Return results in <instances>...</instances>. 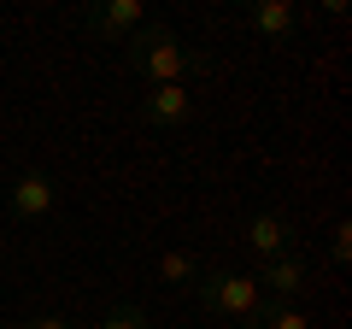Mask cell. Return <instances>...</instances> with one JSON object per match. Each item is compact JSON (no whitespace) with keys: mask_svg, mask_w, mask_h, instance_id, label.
<instances>
[{"mask_svg":"<svg viewBox=\"0 0 352 329\" xmlns=\"http://www.w3.org/2000/svg\"><path fill=\"white\" fill-rule=\"evenodd\" d=\"M124 65L159 89V83H182V76H206L212 71V53H200L194 41H182L170 24H141L135 36L124 41Z\"/></svg>","mask_w":352,"mask_h":329,"instance_id":"cell-1","label":"cell"},{"mask_svg":"<svg viewBox=\"0 0 352 329\" xmlns=\"http://www.w3.org/2000/svg\"><path fill=\"white\" fill-rule=\"evenodd\" d=\"M194 300L206 306L212 317H247L252 306H258V282L241 277V270H200V282H194Z\"/></svg>","mask_w":352,"mask_h":329,"instance_id":"cell-2","label":"cell"},{"mask_svg":"<svg viewBox=\"0 0 352 329\" xmlns=\"http://www.w3.org/2000/svg\"><path fill=\"white\" fill-rule=\"evenodd\" d=\"M53 206H59V189H53L47 171H18V177L6 182V212H12L18 224H47Z\"/></svg>","mask_w":352,"mask_h":329,"instance_id":"cell-3","label":"cell"},{"mask_svg":"<svg viewBox=\"0 0 352 329\" xmlns=\"http://www.w3.org/2000/svg\"><path fill=\"white\" fill-rule=\"evenodd\" d=\"M241 241L252 247V259H258V265L300 253V235H294V224H288L282 212H252L247 224H241Z\"/></svg>","mask_w":352,"mask_h":329,"instance_id":"cell-4","label":"cell"},{"mask_svg":"<svg viewBox=\"0 0 352 329\" xmlns=\"http://www.w3.org/2000/svg\"><path fill=\"white\" fill-rule=\"evenodd\" d=\"M141 124L147 129H188L194 124V94L182 89V83H159V89L141 94Z\"/></svg>","mask_w":352,"mask_h":329,"instance_id":"cell-5","label":"cell"},{"mask_svg":"<svg viewBox=\"0 0 352 329\" xmlns=\"http://www.w3.org/2000/svg\"><path fill=\"white\" fill-rule=\"evenodd\" d=\"M147 24V12H141V0H100V6H88L82 12V30L88 36H100V41H118L124 47L135 30Z\"/></svg>","mask_w":352,"mask_h":329,"instance_id":"cell-6","label":"cell"},{"mask_svg":"<svg viewBox=\"0 0 352 329\" xmlns=\"http://www.w3.org/2000/svg\"><path fill=\"white\" fill-rule=\"evenodd\" d=\"M258 300H282V306H294L305 288H311V270H305V259L300 253H288V259H270V265H258Z\"/></svg>","mask_w":352,"mask_h":329,"instance_id":"cell-7","label":"cell"},{"mask_svg":"<svg viewBox=\"0 0 352 329\" xmlns=\"http://www.w3.org/2000/svg\"><path fill=\"white\" fill-rule=\"evenodd\" d=\"M247 24L258 30L264 41H288L294 30H300V12H294L288 0H252V6H247Z\"/></svg>","mask_w":352,"mask_h":329,"instance_id":"cell-8","label":"cell"},{"mask_svg":"<svg viewBox=\"0 0 352 329\" xmlns=\"http://www.w3.org/2000/svg\"><path fill=\"white\" fill-rule=\"evenodd\" d=\"M241 329H311V317L300 312V306H282V300H258L247 317H241Z\"/></svg>","mask_w":352,"mask_h":329,"instance_id":"cell-9","label":"cell"},{"mask_svg":"<svg viewBox=\"0 0 352 329\" xmlns=\"http://www.w3.org/2000/svg\"><path fill=\"white\" fill-rule=\"evenodd\" d=\"M159 277L170 282V288H194V282H200V259H194V253H164L159 259Z\"/></svg>","mask_w":352,"mask_h":329,"instance_id":"cell-10","label":"cell"},{"mask_svg":"<svg viewBox=\"0 0 352 329\" xmlns=\"http://www.w3.org/2000/svg\"><path fill=\"white\" fill-rule=\"evenodd\" d=\"M100 329H147V306L141 300H118L112 312L100 317Z\"/></svg>","mask_w":352,"mask_h":329,"instance_id":"cell-11","label":"cell"},{"mask_svg":"<svg viewBox=\"0 0 352 329\" xmlns=\"http://www.w3.org/2000/svg\"><path fill=\"white\" fill-rule=\"evenodd\" d=\"M329 259H335V265L352 259V224H335V235H329Z\"/></svg>","mask_w":352,"mask_h":329,"instance_id":"cell-12","label":"cell"},{"mask_svg":"<svg viewBox=\"0 0 352 329\" xmlns=\"http://www.w3.org/2000/svg\"><path fill=\"white\" fill-rule=\"evenodd\" d=\"M18 329H76L71 317H59V312H41V317H24Z\"/></svg>","mask_w":352,"mask_h":329,"instance_id":"cell-13","label":"cell"}]
</instances>
